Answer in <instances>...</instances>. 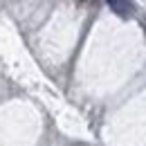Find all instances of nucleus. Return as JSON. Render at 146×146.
Segmentation results:
<instances>
[{
	"instance_id": "obj_2",
	"label": "nucleus",
	"mask_w": 146,
	"mask_h": 146,
	"mask_svg": "<svg viewBox=\"0 0 146 146\" xmlns=\"http://www.w3.org/2000/svg\"><path fill=\"white\" fill-rule=\"evenodd\" d=\"M76 2H79V5H86V2H90V0H76Z\"/></svg>"
},
{
	"instance_id": "obj_1",
	"label": "nucleus",
	"mask_w": 146,
	"mask_h": 146,
	"mask_svg": "<svg viewBox=\"0 0 146 146\" xmlns=\"http://www.w3.org/2000/svg\"><path fill=\"white\" fill-rule=\"evenodd\" d=\"M108 7L119 16V18H130L133 11H135L130 0H108Z\"/></svg>"
}]
</instances>
